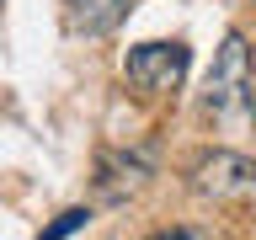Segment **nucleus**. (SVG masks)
<instances>
[{"label": "nucleus", "mask_w": 256, "mask_h": 240, "mask_svg": "<svg viewBox=\"0 0 256 240\" xmlns=\"http://www.w3.org/2000/svg\"><path fill=\"white\" fill-rule=\"evenodd\" d=\"M187 64H192L187 43H144V48L128 54L123 70H128V80H134L139 91L166 96V91H176V86L187 80Z\"/></svg>", "instance_id": "f257e3e1"}, {"label": "nucleus", "mask_w": 256, "mask_h": 240, "mask_svg": "<svg viewBox=\"0 0 256 240\" xmlns=\"http://www.w3.org/2000/svg\"><path fill=\"white\" fill-rule=\"evenodd\" d=\"M251 96V54H246V38L230 32L219 48V64L208 75V107L214 112H235L240 102Z\"/></svg>", "instance_id": "f03ea898"}, {"label": "nucleus", "mask_w": 256, "mask_h": 240, "mask_svg": "<svg viewBox=\"0 0 256 240\" xmlns=\"http://www.w3.org/2000/svg\"><path fill=\"white\" fill-rule=\"evenodd\" d=\"M251 182H256V166L246 155H230V150L198 160V171H192V192L198 198H230V192H246Z\"/></svg>", "instance_id": "7ed1b4c3"}, {"label": "nucleus", "mask_w": 256, "mask_h": 240, "mask_svg": "<svg viewBox=\"0 0 256 240\" xmlns=\"http://www.w3.org/2000/svg\"><path fill=\"white\" fill-rule=\"evenodd\" d=\"M144 176H150V160L144 155H107L102 160V192L107 198H123V192L144 187Z\"/></svg>", "instance_id": "20e7f679"}, {"label": "nucleus", "mask_w": 256, "mask_h": 240, "mask_svg": "<svg viewBox=\"0 0 256 240\" xmlns=\"http://www.w3.org/2000/svg\"><path fill=\"white\" fill-rule=\"evenodd\" d=\"M123 11H128V0H75V27H86V32H107Z\"/></svg>", "instance_id": "39448f33"}, {"label": "nucleus", "mask_w": 256, "mask_h": 240, "mask_svg": "<svg viewBox=\"0 0 256 240\" xmlns=\"http://www.w3.org/2000/svg\"><path fill=\"white\" fill-rule=\"evenodd\" d=\"M86 219H91L86 208H70V214H59V219L48 224V235H75V230H86Z\"/></svg>", "instance_id": "423d86ee"}]
</instances>
